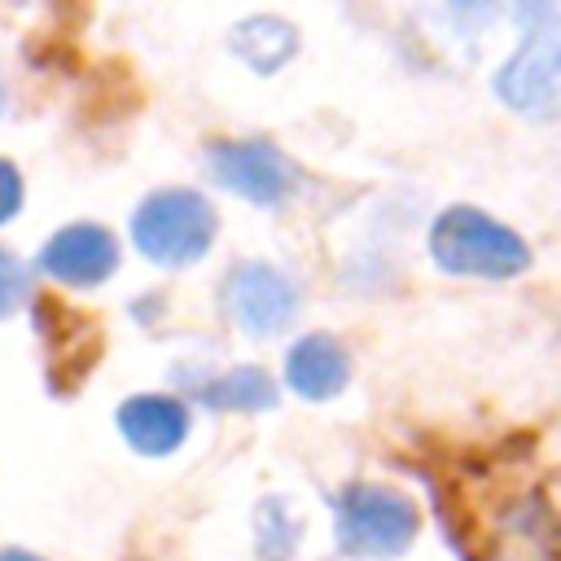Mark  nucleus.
Segmentation results:
<instances>
[{"instance_id":"ddd939ff","label":"nucleus","mask_w":561,"mask_h":561,"mask_svg":"<svg viewBox=\"0 0 561 561\" xmlns=\"http://www.w3.org/2000/svg\"><path fill=\"white\" fill-rule=\"evenodd\" d=\"M26 294H31V272H26V263H22L13 250L0 245V320L13 316V311L26 302Z\"/></svg>"},{"instance_id":"4468645a","label":"nucleus","mask_w":561,"mask_h":561,"mask_svg":"<svg viewBox=\"0 0 561 561\" xmlns=\"http://www.w3.org/2000/svg\"><path fill=\"white\" fill-rule=\"evenodd\" d=\"M22 206V175L9 158H0V224H9Z\"/></svg>"},{"instance_id":"20e7f679","label":"nucleus","mask_w":561,"mask_h":561,"mask_svg":"<svg viewBox=\"0 0 561 561\" xmlns=\"http://www.w3.org/2000/svg\"><path fill=\"white\" fill-rule=\"evenodd\" d=\"M131 241L145 259H153L162 267H184L210 250L215 210L193 188H158L136 206Z\"/></svg>"},{"instance_id":"f8f14e48","label":"nucleus","mask_w":561,"mask_h":561,"mask_svg":"<svg viewBox=\"0 0 561 561\" xmlns=\"http://www.w3.org/2000/svg\"><path fill=\"white\" fill-rule=\"evenodd\" d=\"M254 543L263 561H289L298 548V517L289 500H263L254 508Z\"/></svg>"},{"instance_id":"dca6fc26","label":"nucleus","mask_w":561,"mask_h":561,"mask_svg":"<svg viewBox=\"0 0 561 561\" xmlns=\"http://www.w3.org/2000/svg\"><path fill=\"white\" fill-rule=\"evenodd\" d=\"M0 114H4V79H0Z\"/></svg>"},{"instance_id":"6e6552de","label":"nucleus","mask_w":561,"mask_h":561,"mask_svg":"<svg viewBox=\"0 0 561 561\" xmlns=\"http://www.w3.org/2000/svg\"><path fill=\"white\" fill-rule=\"evenodd\" d=\"M118 430L131 451L140 456H167L188 434V408L171 394H131L118 408Z\"/></svg>"},{"instance_id":"1a4fd4ad","label":"nucleus","mask_w":561,"mask_h":561,"mask_svg":"<svg viewBox=\"0 0 561 561\" xmlns=\"http://www.w3.org/2000/svg\"><path fill=\"white\" fill-rule=\"evenodd\" d=\"M351 377L346 351L329 333H307L285 355V386L302 399H333Z\"/></svg>"},{"instance_id":"2eb2a0df","label":"nucleus","mask_w":561,"mask_h":561,"mask_svg":"<svg viewBox=\"0 0 561 561\" xmlns=\"http://www.w3.org/2000/svg\"><path fill=\"white\" fill-rule=\"evenodd\" d=\"M0 561H39V557H31V552H18V548H4V552H0Z\"/></svg>"},{"instance_id":"f257e3e1","label":"nucleus","mask_w":561,"mask_h":561,"mask_svg":"<svg viewBox=\"0 0 561 561\" xmlns=\"http://www.w3.org/2000/svg\"><path fill=\"white\" fill-rule=\"evenodd\" d=\"M430 254H434V263L443 272L482 276V280L517 276L530 263L526 241L513 228L486 219L473 206H447L434 219V228H430Z\"/></svg>"},{"instance_id":"f03ea898","label":"nucleus","mask_w":561,"mask_h":561,"mask_svg":"<svg viewBox=\"0 0 561 561\" xmlns=\"http://www.w3.org/2000/svg\"><path fill=\"white\" fill-rule=\"evenodd\" d=\"M416 526H421L416 504L390 486L359 482V486H346L333 504L337 548L359 561H386V557L408 552V543L416 539Z\"/></svg>"},{"instance_id":"9b49d317","label":"nucleus","mask_w":561,"mask_h":561,"mask_svg":"<svg viewBox=\"0 0 561 561\" xmlns=\"http://www.w3.org/2000/svg\"><path fill=\"white\" fill-rule=\"evenodd\" d=\"M193 399L215 412H267V408H276V386L263 368L241 364V368H228L224 377L197 381Z\"/></svg>"},{"instance_id":"9d476101","label":"nucleus","mask_w":561,"mask_h":561,"mask_svg":"<svg viewBox=\"0 0 561 561\" xmlns=\"http://www.w3.org/2000/svg\"><path fill=\"white\" fill-rule=\"evenodd\" d=\"M232 53L254 70V75H276L294 48H298V31L285 22V18H272V13H254L245 22L232 26Z\"/></svg>"},{"instance_id":"39448f33","label":"nucleus","mask_w":561,"mask_h":561,"mask_svg":"<svg viewBox=\"0 0 561 561\" xmlns=\"http://www.w3.org/2000/svg\"><path fill=\"white\" fill-rule=\"evenodd\" d=\"M219 298H224L228 320L250 337H272L280 329H289L294 316H298V285L280 267L259 263V259L237 263L224 276Z\"/></svg>"},{"instance_id":"423d86ee","label":"nucleus","mask_w":561,"mask_h":561,"mask_svg":"<svg viewBox=\"0 0 561 561\" xmlns=\"http://www.w3.org/2000/svg\"><path fill=\"white\" fill-rule=\"evenodd\" d=\"M206 167L219 188H228L254 206H280L298 184L294 162L267 140H219L206 153Z\"/></svg>"},{"instance_id":"0eeeda50","label":"nucleus","mask_w":561,"mask_h":561,"mask_svg":"<svg viewBox=\"0 0 561 561\" xmlns=\"http://www.w3.org/2000/svg\"><path fill=\"white\" fill-rule=\"evenodd\" d=\"M39 267L61 285L88 289V285H101L118 267V241L114 232L96 224H70L48 237V245L39 250Z\"/></svg>"},{"instance_id":"7ed1b4c3","label":"nucleus","mask_w":561,"mask_h":561,"mask_svg":"<svg viewBox=\"0 0 561 561\" xmlns=\"http://www.w3.org/2000/svg\"><path fill=\"white\" fill-rule=\"evenodd\" d=\"M517 22H522V39H517V53L495 75V96L517 114L552 118L557 114V31H561L557 4H543V0L522 4Z\"/></svg>"}]
</instances>
